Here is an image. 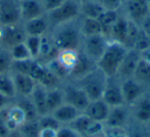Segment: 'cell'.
<instances>
[{"mask_svg": "<svg viewBox=\"0 0 150 137\" xmlns=\"http://www.w3.org/2000/svg\"><path fill=\"white\" fill-rule=\"evenodd\" d=\"M79 19L62 24L50 30V37L58 51L68 50V49L80 51L83 35L80 31Z\"/></svg>", "mask_w": 150, "mask_h": 137, "instance_id": "cell-1", "label": "cell"}, {"mask_svg": "<svg viewBox=\"0 0 150 137\" xmlns=\"http://www.w3.org/2000/svg\"><path fill=\"white\" fill-rule=\"evenodd\" d=\"M127 49L122 44L110 40L104 54L97 62V67L106 74L107 77L116 76L121 61L123 60Z\"/></svg>", "mask_w": 150, "mask_h": 137, "instance_id": "cell-2", "label": "cell"}, {"mask_svg": "<svg viewBox=\"0 0 150 137\" xmlns=\"http://www.w3.org/2000/svg\"><path fill=\"white\" fill-rule=\"evenodd\" d=\"M107 79L108 77L106 76V74L96 66L92 71L86 73L81 78L74 81V83L79 86L86 92L91 101H93V100L102 98Z\"/></svg>", "mask_w": 150, "mask_h": 137, "instance_id": "cell-3", "label": "cell"}, {"mask_svg": "<svg viewBox=\"0 0 150 137\" xmlns=\"http://www.w3.org/2000/svg\"><path fill=\"white\" fill-rule=\"evenodd\" d=\"M50 30L62 24L72 22L80 18L79 2L76 0H66L61 6L46 14Z\"/></svg>", "mask_w": 150, "mask_h": 137, "instance_id": "cell-4", "label": "cell"}, {"mask_svg": "<svg viewBox=\"0 0 150 137\" xmlns=\"http://www.w3.org/2000/svg\"><path fill=\"white\" fill-rule=\"evenodd\" d=\"M109 41L110 39L105 34L86 36V37H83V40H82L80 52L83 53L86 57H88L97 64V62L104 54Z\"/></svg>", "mask_w": 150, "mask_h": 137, "instance_id": "cell-5", "label": "cell"}, {"mask_svg": "<svg viewBox=\"0 0 150 137\" xmlns=\"http://www.w3.org/2000/svg\"><path fill=\"white\" fill-rule=\"evenodd\" d=\"M62 89L64 93L65 103L70 104L75 108H77L79 111L83 112L91 101L86 92L72 81H65L62 86Z\"/></svg>", "mask_w": 150, "mask_h": 137, "instance_id": "cell-6", "label": "cell"}, {"mask_svg": "<svg viewBox=\"0 0 150 137\" xmlns=\"http://www.w3.org/2000/svg\"><path fill=\"white\" fill-rule=\"evenodd\" d=\"M68 126L74 129L82 137H101L105 129V125L103 123L92 120L83 112H81Z\"/></svg>", "mask_w": 150, "mask_h": 137, "instance_id": "cell-7", "label": "cell"}, {"mask_svg": "<svg viewBox=\"0 0 150 137\" xmlns=\"http://www.w3.org/2000/svg\"><path fill=\"white\" fill-rule=\"evenodd\" d=\"M27 37L24 31L23 24H16L11 26L0 25V48L8 51L16 44L24 42Z\"/></svg>", "mask_w": 150, "mask_h": 137, "instance_id": "cell-8", "label": "cell"}, {"mask_svg": "<svg viewBox=\"0 0 150 137\" xmlns=\"http://www.w3.org/2000/svg\"><path fill=\"white\" fill-rule=\"evenodd\" d=\"M129 107L132 122L138 126L150 125V90L137 100Z\"/></svg>", "mask_w": 150, "mask_h": 137, "instance_id": "cell-9", "label": "cell"}, {"mask_svg": "<svg viewBox=\"0 0 150 137\" xmlns=\"http://www.w3.org/2000/svg\"><path fill=\"white\" fill-rule=\"evenodd\" d=\"M121 11L127 19L138 26L149 16L147 0H125Z\"/></svg>", "mask_w": 150, "mask_h": 137, "instance_id": "cell-10", "label": "cell"}, {"mask_svg": "<svg viewBox=\"0 0 150 137\" xmlns=\"http://www.w3.org/2000/svg\"><path fill=\"white\" fill-rule=\"evenodd\" d=\"M22 23L19 0H0V25L11 26Z\"/></svg>", "mask_w": 150, "mask_h": 137, "instance_id": "cell-11", "label": "cell"}, {"mask_svg": "<svg viewBox=\"0 0 150 137\" xmlns=\"http://www.w3.org/2000/svg\"><path fill=\"white\" fill-rule=\"evenodd\" d=\"M132 122L131 110L125 104L110 107L108 116L105 121V127L111 128H129Z\"/></svg>", "mask_w": 150, "mask_h": 137, "instance_id": "cell-12", "label": "cell"}, {"mask_svg": "<svg viewBox=\"0 0 150 137\" xmlns=\"http://www.w3.org/2000/svg\"><path fill=\"white\" fill-rule=\"evenodd\" d=\"M120 81L123 100H125V104L127 106H131L132 104H134L146 92L149 91V89L144 87L142 83H140L139 81H137L133 77Z\"/></svg>", "mask_w": 150, "mask_h": 137, "instance_id": "cell-13", "label": "cell"}, {"mask_svg": "<svg viewBox=\"0 0 150 137\" xmlns=\"http://www.w3.org/2000/svg\"><path fill=\"white\" fill-rule=\"evenodd\" d=\"M102 99L110 107L125 104L122 92H121V81L116 76L108 77Z\"/></svg>", "mask_w": 150, "mask_h": 137, "instance_id": "cell-14", "label": "cell"}, {"mask_svg": "<svg viewBox=\"0 0 150 137\" xmlns=\"http://www.w3.org/2000/svg\"><path fill=\"white\" fill-rule=\"evenodd\" d=\"M141 60L140 52L136 51L135 49L127 50L123 60L121 61L120 66L117 71L116 77L119 81H125L127 78H132L134 76V73L137 68V65L139 61Z\"/></svg>", "mask_w": 150, "mask_h": 137, "instance_id": "cell-15", "label": "cell"}, {"mask_svg": "<svg viewBox=\"0 0 150 137\" xmlns=\"http://www.w3.org/2000/svg\"><path fill=\"white\" fill-rule=\"evenodd\" d=\"M20 9H21L22 23L46 15L41 0H21Z\"/></svg>", "mask_w": 150, "mask_h": 137, "instance_id": "cell-16", "label": "cell"}, {"mask_svg": "<svg viewBox=\"0 0 150 137\" xmlns=\"http://www.w3.org/2000/svg\"><path fill=\"white\" fill-rule=\"evenodd\" d=\"M0 111H1L3 118H4L9 131L19 129V127L25 121H27L24 110L19 105H17L15 102H13L11 105L7 106L5 109L0 110Z\"/></svg>", "mask_w": 150, "mask_h": 137, "instance_id": "cell-17", "label": "cell"}, {"mask_svg": "<svg viewBox=\"0 0 150 137\" xmlns=\"http://www.w3.org/2000/svg\"><path fill=\"white\" fill-rule=\"evenodd\" d=\"M109 110H110V106L101 98V99L90 101L86 109L83 110V113L90 116L92 120L104 124L108 116Z\"/></svg>", "mask_w": 150, "mask_h": 137, "instance_id": "cell-18", "label": "cell"}, {"mask_svg": "<svg viewBox=\"0 0 150 137\" xmlns=\"http://www.w3.org/2000/svg\"><path fill=\"white\" fill-rule=\"evenodd\" d=\"M22 24H23L24 31L27 36H40V37H42L50 32V26L46 15Z\"/></svg>", "mask_w": 150, "mask_h": 137, "instance_id": "cell-19", "label": "cell"}, {"mask_svg": "<svg viewBox=\"0 0 150 137\" xmlns=\"http://www.w3.org/2000/svg\"><path fill=\"white\" fill-rule=\"evenodd\" d=\"M13 77V83H15L16 94L17 96L21 97H30V95L33 92L35 86L37 85L35 81L31 76L27 74L18 72H11Z\"/></svg>", "mask_w": 150, "mask_h": 137, "instance_id": "cell-20", "label": "cell"}, {"mask_svg": "<svg viewBox=\"0 0 150 137\" xmlns=\"http://www.w3.org/2000/svg\"><path fill=\"white\" fill-rule=\"evenodd\" d=\"M127 27H129V19L125 17V15L121 11L119 18L109 31L108 38L110 40H114V41H117L119 44H122L125 46Z\"/></svg>", "mask_w": 150, "mask_h": 137, "instance_id": "cell-21", "label": "cell"}, {"mask_svg": "<svg viewBox=\"0 0 150 137\" xmlns=\"http://www.w3.org/2000/svg\"><path fill=\"white\" fill-rule=\"evenodd\" d=\"M80 51L77 50H60L58 51V54L56 56V60L58 63L68 72L70 75L71 71L77 64V61L79 59Z\"/></svg>", "mask_w": 150, "mask_h": 137, "instance_id": "cell-22", "label": "cell"}, {"mask_svg": "<svg viewBox=\"0 0 150 137\" xmlns=\"http://www.w3.org/2000/svg\"><path fill=\"white\" fill-rule=\"evenodd\" d=\"M96 66H97V64L94 61L91 60V59L88 58V57H86L83 53L80 52L77 64L75 65V67L73 68V70L71 71L70 75H69V81H77V79L81 78L86 73L92 71Z\"/></svg>", "mask_w": 150, "mask_h": 137, "instance_id": "cell-23", "label": "cell"}, {"mask_svg": "<svg viewBox=\"0 0 150 137\" xmlns=\"http://www.w3.org/2000/svg\"><path fill=\"white\" fill-rule=\"evenodd\" d=\"M80 113L81 111H79L74 106L68 103H63L52 114L59 121V123L62 126H64V125H69L71 122H73Z\"/></svg>", "mask_w": 150, "mask_h": 137, "instance_id": "cell-24", "label": "cell"}, {"mask_svg": "<svg viewBox=\"0 0 150 137\" xmlns=\"http://www.w3.org/2000/svg\"><path fill=\"white\" fill-rule=\"evenodd\" d=\"M30 99L32 100L34 106L36 108V111L38 116H44L48 113L47 108H46V89L42 87L41 85L37 83L34 88L33 92L30 95Z\"/></svg>", "mask_w": 150, "mask_h": 137, "instance_id": "cell-25", "label": "cell"}, {"mask_svg": "<svg viewBox=\"0 0 150 137\" xmlns=\"http://www.w3.org/2000/svg\"><path fill=\"white\" fill-rule=\"evenodd\" d=\"M80 17L98 19L99 16L104 11L103 5L98 0H83L79 2Z\"/></svg>", "mask_w": 150, "mask_h": 137, "instance_id": "cell-26", "label": "cell"}, {"mask_svg": "<svg viewBox=\"0 0 150 137\" xmlns=\"http://www.w3.org/2000/svg\"><path fill=\"white\" fill-rule=\"evenodd\" d=\"M79 24H80V31H81L83 37L98 35V34H104L102 26H101V24L99 23V21L97 19L80 17Z\"/></svg>", "mask_w": 150, "mask_h": 137, "instance_id": "cell-27", "label": "cell"}, {"mask_svg": "<svg viewBox=\"0 0 150 137\" xmlns=\"http://www.w3.org/2000/svg\"><path fill=\"white\" fill-rule=\"evenodd\" d=\"M63 103L65 101L62 87L46 90V108L48 113H52Z\"/></svg>", "mask_w": 150, "mask_h": 137, "instance_id": "cell-28", "label": "cell"}, {"mask_svg": "<svg viewBox=\"0 0 150 137\" xmlns=\"http://www.w3.org/2000/svg\"><path fill=\"white\" fill-rule=\"evenodd\" d=\"M121 14V9L119 11H112V9H104L102 14L99 16V18L97 20L99 21V23L102 26L103 32L105 35L108 37V34L110 29L112 28V26L115 24V22L117 21V19L119 18Z\"/></svg>", "mask_w": 150, "mask_h": 137, "instance_id": "cell-29", "label": "cell"}, {"mask_svg": "<svg viewBox=\"0 0 150 137\" xmlns=\"http://www.w3.org/2000/svg\"><path fill=\"white\" fill-rule=\"evenodd\" d=\"M133 78H135L137 81L150 90V64L145 61H139L137 65V68L134 73Z\"/></svg>", "mask_w": 150, "mask_h": 137, "instance_id": "cell-30", "label": "cell"}, {"mask_svg": "<svg viewBox=\"0 0 150 137\" xmlns=\"http://www.w3.org/2000/svg\"><path fill=\"white\" fill-rule=\"evenodd\" d=\"M0 93L11 99H15L17 97L13 77L11 71L0 74Z\"/></svg>", "mask_w": 150, "mask_h": 137, "instance_id": "cell-31", "label": "cell"}, {"mask_svg": "<svg viewBox=\"0 0 150 137\" xmlns=\"http://www.w3.org/2000/svg\"><path fill=\"white\" fill-rule=\"evenodd\" d=\"M13 102L24 110L27 120H37V118H39L37 111H36L35 106H34L32 100L30 99V97L17 96V97L15 98V100H13Z\"/></svg>", "mask_w": 150, "mask_h": 137, "instance_id": "cell-32", "label": "cell"}, {"mask_svg": "<svg viewBox=\"0 0 150 137\" xmlns=\"http://www.w3.org/2000/svg\"><path fill=\"white\" fill-rule=\"evenodd\" d=\"M19 131L24 137H39L41 127L37 120H27L19 127Z\"/></svg>", "mask_w": 150, "mask_h": 137, "instance_id": "cell-33", "label": "cell"}, {"mask_svg": "<svg viewBox=\"0 0 150 137\" xmlns=\"http://www.w3.org/2000/svg\"><path fill=\"white\" fill-rule=\"evenodd\" d=\"M8 52L13 61H24V60H28V59H32L25 42H21L19 44H16L15 46L9 49Z\"/></svg>", "mask_w": 150, "mask_h": 137, "instance_id": "cell-34", "label": "cell"}, {"mask_svg": "<svg viewBox=\"0 0 150 137\" xmlns=\"http://www.w3.org/2000/svg\"><path fill=\"white\" fill-rule=\"evenodd\" d=\"M41 38L40 36H27L25 39V44L31 55L32 59H38L41 48Z\"/></svg>", "mask_w": 150, "mask_h": 137, "instance_id": "cell-35", "label": "cell"}, {"mask_svg": "<svg viewBox=\"0 0 150 137\" xmlns=\"http://www.w3.org/2000/svg\"><path fill=\"white\" fill-rule=\"evenodd\" d=\"M139 33H140L139 26L134 23V22H132L131 20H129V27H127V37H125V46L127 50L134 48V44H135L136 39H137Z\"/></svg>", "mask_w": 150, "mask_h": 137, "instance_id": "cell-36", "label": "cell"}, {"mask_svg": "<svg viewBox=\"0 0 150 137\" xmlns=\"http://www.w3.org/2000/svg\"><path fill=\"white\" fill-rule=\"evenodd\" d=\"M38 123H39L41 129H52V130L56 131H58L62 126L52 113H46L44 116H39Z\"/></svg>", "mask_w": 150, "mask_h": 137, "instance_id": "cell-37", "label": "cell"}, {"mask_svg": "<svg viewBox=\"0 0 150 137\" xmlns=\"http://www.w3.org/2000/svg\"><path fill=\"white\" fill-rule=\"evenodd\" d=\"M11 63H13V60H11L8 51L4 50V49H0V74L9 72Z\"/></svg>", "mask_w": 150, "mask_h": 137, "instance_id": "cell-38", "label": "cell"}, {"mask_svg": "<svg viewBox=\"0 0 150 137\" xmlns=\"http://www.w3.org/2000/svg\"><path fill=\"white\" fill-rule=\"evenodd\" d=\"M101 137H129V128L105 127Z\"/></svg>", "mask_w": 150, "mask_h": 137, "instance_id": "cell-39", "label": "cell"}, {"mask_svg": "<svg viewBox=\"0 0 150 137\" xmlns=\"http://www.w3.org/2000/svg\"><path fill=\"white\" fill-rule=\"evenodd\" d=\"M149 46H150V39L141 31V29H140V33H139V35H138L137 39H136V42H135V44H134L133 49H135L138 52H142V51L148 49Z\"/></svg>", "mask_w": 150, "mask_h": 137, "instance_id": "cell-40", "label": "cell"}, {"mask_svg": "<svg viewBox=\"0 0 150 137\" xmlns=\"http://www.w3.org/2000/svg\"><path fill=\"white\" fill-rule=\"evenodd\" d=\"M57 137H82L79 133H77L73 128L68 125L61 126V128L57 131Z\"/></svg>", "mask_w": 150, "mask_h": 137, "instance_id": "cell-41", "label": "cell"}, {"mask_svg": "<svg viewBox=\"0 0 150 137\" xmlns=\"http://www.w3.org/2000/svg\"><path fill=\"white\" fill-rule=\"evenodd\" d=\"M103 5L105 9H112V11H119L121 9L125 0H98Z\"/></svg>", "mask_w": 150, "mask_h": 137, "instance_id": "cell-42", "label": "cell"}, {"mask_svg": "<svg viewBox=\"0 0 150 137\" xmlns=\"http://www.w3.org/2000/svg\"><path fill=\"white\" fill-rule=\"evenodd\" d=\"M65 1H66V0H41L43 9L46 14L54 11V9H58V7L61 6Z\"/></svg>", "mask_w": 150, "mask_h": 137, "instance_id": "cell-43", "label": "cell"}, {"mask_svg": "<svg viewBox=\"0 0 150 137\" xmlns=\"http://www.w3.org/2000/svg\"><path fill=\"white\" fill-rule=\"evenodd\" d=\"M142 127L140 126L139 128H134V129H129V137H150L149 129L145 130Z\"/></svg>", "mask_w": 150, "mask_h": 137, "instance_id": "cell-44", "label": "cell"}, {"mask_svg": "<svg viewBox=\"0 0 150 137\" xmlns=\"http://www.w3.org/2000/svg\"><path fill=\"white\" fill-rule=\"evenodd\" d=\"M139 27H140V29H141V31L150 39V16H148V17L142 22Z\"/></svg>", "mask_w": 150, "mask_h": 137, "instance_id": "cell-45", "label": "cell"}, {"mask_svg": "<svg viewBox=\"0 0 150 137\" xmlns=\"http://www.w3.org/2000/svg\"><path fill=\"white\" fill-rule=\"evenodd\" d=\"M15 99H11V98L7 97V96L3 95L2 93H0V110H3L9 106L13 102Z\"/></svg>", "mask_w": 150, "mask_h": 137, "instance_id": "cell-46", "label": "cell"}, {"mask_svg": "<svg viewBox=\"0 0 150 137\" xmlns=\"http://www.w3.org/2000/svg\"><path fill=\"white\" fill-rule=\"evenodd\" d=\"M8 132H9V130H8V128H7L5 120H4V118H3L1 111H0V137H4Z\"/></svg>", "mask_w": 150, "mask_h": 137, "instance_id": "cell-47", "label": "cell"}, {"mask_svg": "<svg viewBox=\"0 0 150 137\" xmlns=\"http://www.w3.org/2000/svg\"><path fill=\"white\" fill-rule=\"evenodd\" d=\"M39 137H57V131L52 129H41Z\"/></svg>", "mask_w": 150, "mask_h": 137, "instance_id": "cell-48", "label": "cell"}, {"mask_svg": "<svg viewBox=\"0 0 150 137\" xmlns=\"http://www.w3.org/2000/svg\"><path fill=\"white\" fill-rule=\"evenodd\" d=\"M140 56H141L142 60L150 64V46L148 49H146V50L140 52Z\"/></svg>", "mask_w": 150, "mask_h": 137, "instance_id": "cell-49", "label": "cell"}, {"mask_svg": "<svg viewBox=\"0 0 150 137\" xmlns=\"http://www.w3.org/2000/svg\"><path fill=\"white\" fill-rule=\"evenodd\" d=\"M4 137H24V136L22 135V133L19 131V129H17V130L9 131V132L7 133V134L5 135Z\"/></svg>", "mask_w": 150, "mask_h": 137, "instance_id": "cell-50", "label": "cell"}, {"mask_svg": "<svg viewBox=\"0 0 150 137\" xmlns=\"http://www.w3.org/2000/svg\"><path fill=\"white\" fill-rule=\"evenodd\" d=\"M147 3H148V9H149V16H150V0H147Z\"/></svg>", "mask_w": 150, "mask_h": 137, "instance_id": "cell-51", "label": "cell"}, {"mask_svg": "<svg viewBox=\"0 0 150 137\" xmlns=\"http://www.w3.org/2000/svg\"><path fill=\"white\" fill-rule=\"evenodd\" d=\"M77 2H81V1H83V0H76Z\"/></svg>", "mask_w": 150, "mask_h": 137, "instance_id": "cell-52", "label": "cell"}, {"mask_svg": "<svg viewBox=\"0 0 150 137\" xmlns=\"http://www.w3.org/2000/svg\"><path fill=\"white\" fill-rule=\"evenodd\" d=\"M149 126H150V125H149ZM149 133H150V127H149Z\"/></svg>", "mask_w": 150, "mask_h": 137, "instance_id": "cell-53", "label": "cell"}, {"mask_svg": "<svg viewBox=\"0 0 150 137\" xmlns=\"http://www.w3.org/2000/svg\"><path fill=\"white\" fill-rule=\"evenodd\" d=\"M19 1H21V0H19Z\"/></svg>", "mask_w": 150, "mask_h": 137, "instance_id": "cell-54", "label": "cell"}, {"mask_svg": "<svg viewBox=\"0 0 150 137\" xmlns=\"http://www.w3.org/2000/svg\"><path fill=\"white\" fill-rule=\"evenodd\" d=\"M0 49H1V48H0Z\"/></svg>", "mask_w": 150, "mask_h": 137, "instance_id": "cell-55", "label": "cell"}]
</instances>
